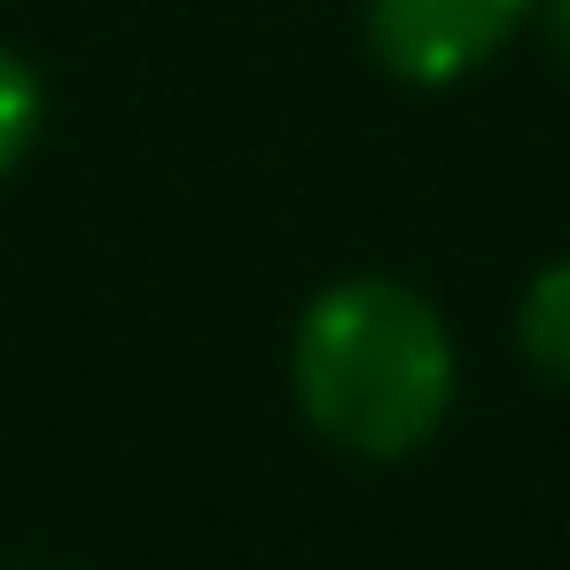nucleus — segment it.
Instances as JSON below:
<instances>
[{"instance_id":"nucleus-3","label":"nucleus","mask_w":570,"mask_h":570,"mask_svg":"<svg viewBox=\"0 0 570 570\" xmlns=\"http://www.w3.org/2000/svg\"><path fill=\"white\" fill-rule=\"evenodd\" d=\"M515 344L539 375H562L570 383V258L539 266L523 305H515Z\"/></svg>"},{"instance_id":"nucleus-1","label":"nucleus","mask_w":570,"mask_h":570,"mask_svg":"<svg viewBox=\"0 0 570 570\" xmlns=\"http://www.w3.org/2000/svg\"><path fill=\"white\" fill-rule=\"evenodd\" d=\"M289 375H297V406L313 414L321 438H336L367 461H399L453 406V336H445L438 305L414 297L406 282L352 274L305 305Z\"/></svg>"},{"instance_id":"nucleus-5","label":"nucleus","mask_w":570,"mask_h":570,"mask_svg":"<svg viewBox=\"0 0 570 570\" xmlns=\"http://www.w3.org/2000/svg\"><path fill=\"white\" fill-rule=\"evenodd\" d=\"M547 9V40H554V56L570 63V0H539Z\"/></svg>"},{"instance_id":"nucleus-4","label":"nucleus","mask_w":570,"mask_h":570,"mask_svg":"<svg viewBox=\"0 0 570 570\" xmlns=\"http://www.w3.org/2000/svg\"><path fill=\"white\" fill-rule=\"evenodd\" d=\"M40 110H48V102H40L32 63L0 48V173H17V165H24V149L40 141Z\"/></svg>"},{"instance_id":"nucleus-2","label":"nucleus","mask_w":570,"mask_h":570,"mask_svg":"<svg viewBox=\"0 0 570 570\" xmlns=\"http://www.w3.org/2000/svg\"><path fill=\"white\" fill-rule=\"evenodd\" d=\"M539 0H367V48L406 87H453L476 63H492Z\"/></svg>"}]
</instances>
